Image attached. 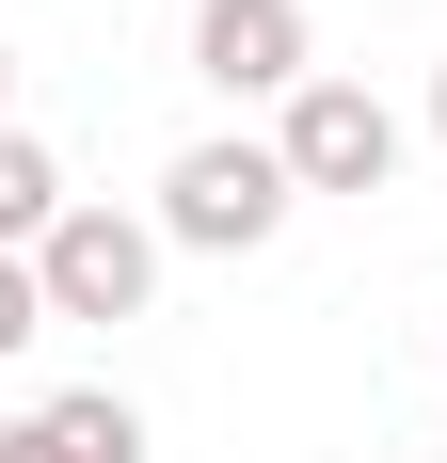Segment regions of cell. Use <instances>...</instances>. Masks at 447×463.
<instances>
[{
  "instance_id": "9",
  "label": "cell",
  "mask_w": 447,
  "mask_h": 463,
  "mask_svg": "<svg viewBox=\"0 0 447 463\" xmlns=\"http://www.w3.org/2000/svg\"><path fill=\"white\" fill-rule=\"evenodd\" d=\"M432 144H447V64H432Z\"/></svg>"
},
{
  "instance_id": "11",
  "label": "cell",
  "mask_w": 447,
  "mask_h": 463,
  "mask_svg": "<svg viewBox=\"0 0 447 463\" xmlns=\"http://www.w3.org/2000/svg\"><path fill=\"white\" fill-rule=\"evenodd\" d=\"M432 352H447V335H432Z\"/></svg>"
},
{
  "instance_id": "5",
  "label": "cell",
  "mask_w": 447,
  "mask_h": 463,
  "mask_svg": "<svg viewBox=\"0 0 447 463\" xmlns=\"http://www.w3.org/2000/svg\"><path fill=\"white\" fill-rule=\"evenodd\" d=\"M0 463H144V400L64 383V400H33V416L0 431Z\"/></svg>"
},
{
  "instance_id": "10",
  "label": "cell",
  "mask_w": 447,
  "mask_h": 463,
  "mask_svg": "<svg viewBox=\"0 0 447 463\" xmlns=\"http://www.w3.org/2000/svg\"><path fill=\"white\" fill-rule=\"evenodd\" d=\"M400 463H432V448H400Z\"/></svg>"
},
{
  "instance_id": "8",
  "label": "cell",
  "mask_w": 447,
  "mask_h": 463,
  "mask_svg": "<svg viewBox=\"0 0 447 463\" xmlns=\"http://www.w3.org/2000/svg\"><path fill=\"white\" fill-rule=\"evenodd\" d=\"M0 128H16V48H0Z\"/></svg>"
},
{
  "instance_id": "7",
  "label": "cell",
  "mask_w": 447,
  "mask_h": 463,
  "mask_svg": "<svg viewBox=\"0 0 447 463\" xmlns=\"http://www.w3.org/2000/svg\"><path fill=\"white\" fill-rule=\"evenodd\" d=\"M33 335H48V288H33V256H0V368H16Z\"/></svg>"
},
{
  "instance_id": "6",
  "label": "cell",
  "mask_w": 447,
  "mask_h": 463,
  "mask_svg": "<svg viewBox=\"0 0 447 463\" xmlns=\"http://www.w3.org/2000/svg\"><path fill=\"white\" fill-rule=\"evenodd\" d=\"M64 208H81V192H64V160H48L33 128H0V256H33Z\"/></svg>"
},
{
  "instance_id": "1",
  "label": "cell",
  "mask_w": 447,
  "mask_h": 463,
  "mask_svg": "<svg viewBox=\"0 0 447 463\" xmlns=\"http://www.w3.org/2000/svg\"><path fill=\"white\" fill-rule=\"evenodd\" d=\"M288 208H304V176H288L271 128H208L160 160V240L176 256H256V240H288Z\"/></svg>"
},
{
  "instance_id": "2",
  "label": "cell",
  "mask_w": 447,
  "mask_h": 463,
  "mask_svg": "<svg viewBox=\"0 0 447 463\" xmlns=\"http://www.w3.org/2000/svg\"><path fill=\"white\" fill-rule=\"evenodd\" d=\"M160 208H112V192H81L64 224L33 240V288H48V320H144L160 304Z\"/></svg>"
},
{
  "instance_id": "3",
  "label": "cell",
  "mask_w": 447,
  "mask_h": 463,
  "mask_svg": "<svg viewBox=\"0 0 447 463\" xmlns=\"http://www.w3.org/2000/svg\"><path fill=\"white\" fill-rule=\"evenodd\" d=\"M192 80L224 112H288L319 80V16L304 0H192Z\"/></svg>"
},
{
  "instance_id": "4",
  "label": "cell",
  "mask_w": 447,
  "mask_h": 463,
  "mask_svg": "<svg viewBox=\"0 0 447 463\" xmlns=\"http://www.w3.org/2000/svg\"><path fill=\"white\" fill-rule=\"evenodd\" d=\"M271 144H288V176H304V192H400V144H415V128H400L367 80H336V64H319V80L271 112Z\"/></svg>"
}]
</instances>
